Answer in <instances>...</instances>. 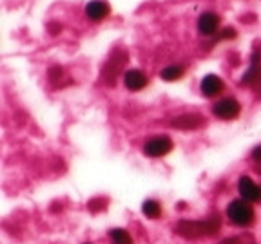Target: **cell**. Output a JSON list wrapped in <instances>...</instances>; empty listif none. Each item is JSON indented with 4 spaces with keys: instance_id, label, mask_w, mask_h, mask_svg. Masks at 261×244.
<instances>
[{
    "instance_id": "obj_1",
    "label": "cell",
    "mask_w": 261,
    "mask_h": 244,
    "mask_svg": "<svg viewBox=\"0 0 261 244\" xmlns=\"http://www.w3.org/2000/svg\"><path fill=\"white\" fill-rule=\"evenodd\" d=\"M221 230L220 216H211L203 221H189L184 219L176 224V233L184 239H201V237H212Z\"/></svg>"
},
{
    "instance_id": "obj_2",
    "label": "cell",
    "mask_w": 261,
    "mask_h": 244,
    "mask_svg": "<svg viewBox=\"0 0 261 244\" xmlns=\"http://www.w3.org/2000/svg\"><path fill=\"white\" fill-rule=\"evenodd\" d=\"M125 64H127V53L125 51H123V49H114L102 67V81L103 83H106V85H114V83H116V78L122 74Z\"/></svg>"
},
{
    "instance_id": "obj_3",
    "label": "cell",
    "mask_w": 261,
    "mask_h": 244,
    "mask_svg": "<svg viewBox=\"0 0 261 244\" xmlns=\"http://www.w3.org/2000/svg\"><path fill=\"white\" fill-rule=\"evenodd\" d=\"M227 216H228V219H230V223L241 228L250 226V224L254 223V219H256L254 208L250 206L249 201H245V199H236V201H232V203H228Z\"/></svg>"
},
{
    "instance_id": "obj_4",
    "label": "cell",
    "mask_w": 261,
    "mask_h": 244,
    "mask_svg": "<svg viewBox=\"0 0 261 244\" xmlns=\"http://www.w3.org/2000/svg\"><path fill=\"white\" fill-rule=\"evenodd\" d=\"M174 148V143L167 136H158V138H152L143 145V152H145L149 158H162V156H167L169 152Z\"/></svg>"
},
{
    "instance_id": "obj_5",
    "label": "cell",
    "mask_w": 261,
    "mask_h": 244,
    "mask_svg": "<svg viewBox=\"0 0 261 244\" xmlns=\"http://www.w3.org/2000/svg\"><path fill=\"white\" fill-rule=\"evenodd\" d=\"M212 112H214V116H218L220 119L228 121V119H234L240 116L241 105L236 98H223V100H220L216 105L212 107Z\"/></svg>"
},
{
    "instance_id": "obj_6",
    "label": "cell",
    "mask_w": 261,
    "mask_h": 244,
    "mask_svg": "<svg viewBox=\"0 0 261 244\" xmlns=\"http://www.w3.org/2000/svg\"><path fill=\"white\" fill-rule=\"evenodd\" d=\"M238 190H240L241 197L249 203H256L261 201V187L256 185L249 175H241L240 183H238Z\"/></svg>"
},
{
    "instance_id": "obj_7",
    "label": "cell",
    "mask_w": 261,
    "mask_h": 244,
    "mask_svg": "<svg viewBox=\"0 0 261 244\" xmlns=\"http://www.w3.org/2000/svg\"><path fill=\"white\" fill-rule=\"evenodd\" d=\"M200 89H201V94H203V96L214 98V96H218V94L223 93L225 83L220 76H216V74H207V76L201 80Z\"/></svg>"
},
{
    "instance_id": "obj_8",
    "label": "cell",
    "mask_w": 261,
    "mask_h": 244,
    "mask_svg": "<svg viewBox=\"0 0 261 244\" xmlns=\"http://www.w3.org/2000/svg\"><path fill=\"white\" fill-rule=\"evenodd\" d=\"M171 125L181 130H194L205 125V118L200 114H181V116L172 119Z\"/></svg>"
},
{
    "instance_id": "obj_9",
    "label": "cell",
    "mask_w": 261,
    "mask_h": 244,
    "mask_svg": "<svg viewBox=\"0 0 261 244\" xmlns=\"http://www.w3.org/2000/svg\"><path fill=\"white\" fill-rule=\"evenodd\" d=\"M218 25H220V16H218L216 13L207 11V13H203V15L200 16V20H198V31H200L203 37H211V35L216 33Z\"/></svg>"
},
{
    "instance_id": "obj_10",
    "label": "cell",
    "mask_w": 261,
    "mask_h": 244,
    "mask_svg": "<svg viewBox=\"0 0 261 244\" xmlns=\"http://www.w3.org/2000/svg\"><path fill=\"white\" fill-rule=\"evenodd\" d=\"M109 13H111V8L106 0H91L86 8V15L89 16L93 22L103 20V18H107Z\"/></svg>"
},
{
    "instance_id": "obj_11",
    "label": "cell",
    "mask_w": 261,
    "mask_h": 244,
    "mask_svg": "<svg viewBox=\"0 0 261 244\" xmlns=\"http://www.w3.org/2000/svg\"><path fill=\"white\" fill-rule=\"evenodd\" d=\"M147 76L140 69H130L123 74V83L129 90H142L147 85Z\"/></svg>"
},
{
    "instance_id": "obj_12",
    "label": "cell",
    "mask_w": 261,
    "mask_h": 244,
    "mask_svg": "<svg viewBox=\"0 0 261 244\" xmlns=\"http://www.w3.org/2000/svg\"><path fill=\"white\" fill-rule=\"evenodd\" d=\"M243 85H249L250 89L254 90L257 98H261V65L257 67H252L249 73H245V78L241 81Z\"/></svg>"
},
{
    "instance_id": "obj_13",
    "label": "cell",
    "mask_w": 261,
    "mask_h": 244,
    "mask_svg": "<svg viewBox=\"0 0 261 244\" xmlns=\"http://www.w3.org/2000/svg\"><path fill=\"white\" fill-rule=\"evenodd\" d=\"M109 239L113 244H133V237L123 228H114L109 232Z\"/></svg>"
},
{
    "instance_id": "obj_14",
    "label": "cell",
    "mask_w": 261,
    "mask_h": 244,
    "mask_svg": "<svg viewBox=\"0 0 261 244\" xmlns=\"http://www.w3.org/2000/svg\"><path fill=\"white\" fill-rule=\"evenodd\" d=\"M142 211H143V216L149 217V219H158V217L162 216V204L154 199H149L143 203Z\"/></svg>"
},
{
    "instance_id": "obj_15",
    "label": "cell",
    "mask_w": 261,
    "mask_h": 244,
    "mask_svg": "<svg viewBox=\"0 0 261 244\" xmlns=\"http://www.w3.org/2000/svg\"><path fill=\"white\" fill-rule=\"evenodd\" d=\"M181 76H184V67H179V65H169L162 71V78L165 81H176Z\"/></svg>"
},
{
    "instance_id": "obj_16",
    "label": "cell",
    "mask_w": 261,
    "mask_h": 244,
    "mask_svg": "<svg viewBox=\"0 0 261 244\" xmlns=\"http://www.w3.org/2000/svg\"><path fill=\"white\" fill-rule=\"evenodd\" d=\"M220 244H254V239H252V235H238V237L223 239Z\"/></svg>"
},
{
    "instance_id": "obj_17",
    "label": "cell",
    "mask_w": 261,
    "mask_h": 244,
    "mask_svg": "<svg viewBox=\"0 0 261 244\" xmlns=\"http://www.w3.org/2000/svg\"><path fill=\"white\" fill-rule=\"evenodd\" d=\"M62 74H64V71H62L60 67H51V69H49V80L51 81L62 80Z\"/></svg>"
},
{
    "instance_id": "obj_18",
    "label": "cell",
    "mask_w": 261,
    "mask_h": 244,
    "mask_svg": "<svg viewBox=\"0 0 261 244\" xmlns=\"http://www.w3.org/2000/svg\"><path fill=\"white\" fill-rule=\"evenodd\" d=\"M234 37H236V29L227 27V29H223V31H221V35L218 38H220V40H225V38H234Z\"/></svg>"
},
{
    "instance_id": "obj_19",
    "label": "cell",
    "mask_w": 261,
    "mask_h": 244,
    "mask_svg": "<svg viewBox=\"0 0 261 244\" xmlns=\"http://www.w3.org/2000/svg\"><path fill=\"white\" fill-rule=\"evenodd\" d=\"M252 159L256 163H261V145H257L256 148L252 150Z\"/></svg>"
},
{
    "instance_id": "obj_20",
    "label": "cell",
    "mask_w": 261,
    "mask_h": 244,
    "mask_svg": "<svg viewBox=\"0 0 261 244\" xmlns=\"http://www.w3.org/2000/svg\"><path fill=\"white\" fill-rule=\"evenodd\" d=\"M60 25H57V24H49V31H51V35H58L60 33Z\"/></svg>"
}]
</instances>
